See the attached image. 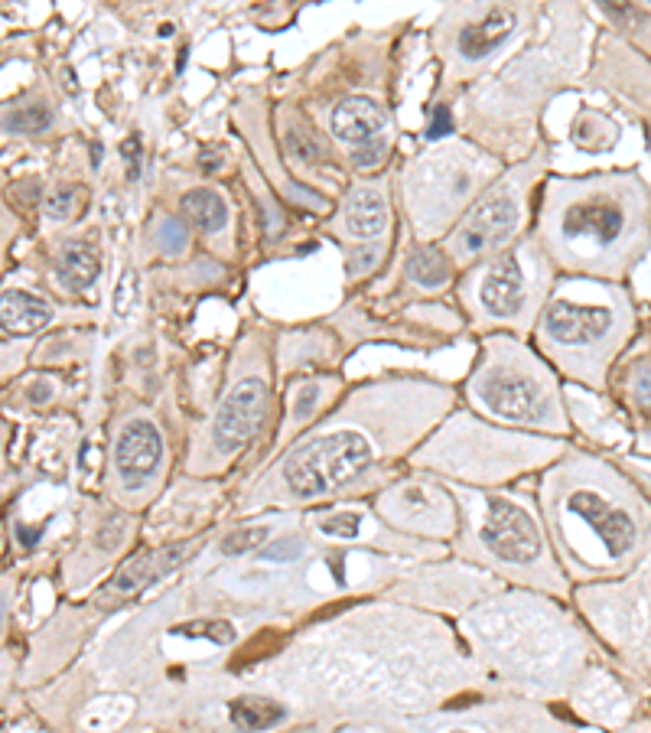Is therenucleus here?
Returning <instances> with one entry per match:
<instances>
[{
    "label": "nucleus",
    "mask_w": 651,
    "mask_h": 733,
    "mask_svg": "<svg viewBox=\"0 0 651 733\" xmlns=\"http://www.w3.org/2000/svg\"><path fill=\"white\" fill-rule=\"evenodd\" d=\"M33 401H49V385H36L33 388Z\"/></svg>",
    "instance_id": "obj_30"
},
{
    "label": "nucleus",
    "mask_w": 651,
    "mask_h": 733,
    "mask_svg": "<svg viewBox=\"0 0 651 733\" xmlns=\"http://www.w3.org/2000/svg\"><path fill=\"white\" fill-rule=\"evenodd\" d=\"M157 242L163 248V255L176 258L186 248V225L176 219V216H167V219L160 222V229H157Z\"/></svg>",
    "instance_id": "obj_24"
},
{
    "label": "nucleus",
    "mask_w": 651,
    "mask_h": 733,
    "mask_svg": "<svg viewBox=\"0 0 651 733\" xmlns=\"http://www.w3.org/2000/svg\"><path fill=\"white\" fill-rule=\"evenodd\" d=\"M0 124H4V131H10V134H40L53 124V111H49L46 105H27V108L7 111Z\"/></svg>",
    "instance_id": "obj_22"
},
{
    "label": "nucleus",
    "mask_w": 651,
    "mask_h": 733,
    "mask_svg": "<svg viewBox=\"0 0 651 733\" xmlns=\"http://www.w3.org/2000/svg\"><path fill=\"white\" fill-rule=\"evenodd\" d=\"M189 548H193V541H183V545H173V548H163V551H150V554H137L131 558L118 574H114L111 584L101 590V603H114V600H131L137 597L140 590L157 584V580L173 571L176 564H180Z\"/></svg>",
    "instance_id": "obj_13"
},
{
    "label": "nucleus",
    "mask_w": 651,
    "mask_h": 733,
    "mask_svg": "<svg viewBox=\"0 0 651 733\" xmlns=\"http://www.w3.org/2000/svg\"><path fill=\"white\" fill-rule=\"evenodd\" d=\"M163 460V437L150 417H131L114 444V473L124 489H140Z\"/></svg>",
    "instance_id": "obj_12"
},
{
    "label": "nucleus",
    "mask_w": 651,
    "mask_h": 733,
    "mask_svg": "<svg viewBox=\"0 0 651 733\" xmlns=\"http://www.w3.org/2000/svg\"><path fill=\"white\" fill-rule=\"evenodd\" d=\"M329 124H333V134L339 137V141L349 144L352 154H355V150L375 147L378 137H385L388 115H385V108L372 98H346L336 105L333 121Z\"/></svg>",
    "instance_id": "obj_14"
},
{
    "label": "nucleus",
    "mask_w": 651,
    "mask_h": 733,
    "mask_svg": "<svg viewBox=\"0 0 651 733\" xmlns=\"http://www.w3.org/2000/svg\"><path fill=\"white\" fill-rule=\"evenodd\" d=\"M323 382H313V385H306V388H300V395H297V404H293V424H303L306 417L313 414V408H316V401H319V395H323Z\"/></svg>",
    "instance_id": "obj_26"
},
{
    "label": "nucleus",
    "mask_w": 651,
    "mask_h": 733,
    "mask_svg": "<svg viewBox=\"0 0 651 733\" xmlns=\"http://www.w3.org/2000/svg\"><path fill=\"white\" fill-rule=\"evenodd\" d=\"M56 281L62 290H69V294H82L88 290L101 274V255L92 242H85V238H72L59 248L56 255Z\"/></svg>",
    "instance_id": "obj_17"
},
{
    "label": "nucleus",
    "mask_w": 651,
    "mask_h": 733,
    "mask_svg": "<svg viewBox=\"0 0 651 733\" xmlns=\"http://www.w3.org/2000/svg\"><path fill=\"white\" fill-rule=\"evenodd\" d=\"M469 391L479 408L495 421L564 431V411H560L554 378L515 339L495 336L485 343Z\"/></svg>",
    "instance_id": "obj_4"
},
{
    "label": "nucleus",
    "mask_w": 651,
    "mask_h": 733,
    "mask_svg": "<svg viewBox=\"0 0 651 733\" xmlns=\"http://www.w3.org/2000/svg\"><path fill=\"white\" fill-rule=\"evenodd\" d=\"M4 613H7V603H4V597H0V626H4Z\"/></svg>",
    "instance_id": "obj_31"
},
{
    "label": "nucleus",
    "mask_w": 651,
    "mask_h": 733,
    "mask_svg": "<svg viewBox=\"0 0 651 733\" xmlns=\"http://www.w3.org/2000/svg\"><path fill=\"white\" fill-rule=\"evenodd\" d=\"M183 212L202 232H222V225L228 222V206L215 189H193V193H186Z\"/></svg>",
    "instance_id": "obj_19"
},
{
    "label": "nucleus",
    "mask_w": 651,
    "mask_h": 733,
    "mask_svg": "<svg viewBox=\"0 0 651 733\" xmlns=\"http://www.w3.org/2000/svg\"><path fill=\"white\" fill-rule=\"evenodd\" d=\"M538 235L557 268L622 277L651 245V193L635 173L554 180L544 193Z\"/></svg>",
    "instance_id": "obj_2"
},
{
    "label": "nucleus",
    "mask_w": 651,
    "mask_h": 733,
    "mask_svg": "<svg viewBox=\"0 0 651 733\" xmlns=\"http://www.w3.org/2000/svg\"><path fill=\"white\" fill-rule=\"evenodd\" d=\"M407 277H411L414 284L427 287V290H437L450 281V261H446L437 248H417L411 261H407Z\"/></svg>",
    "instance_id": "obj_21"
},
{
    "label": "nucleus",
    "mask_w": 651,
    "mask_h": 733,
    "mask_svg": "<svg viewBox=\"0 0 651 733\" xmlns=\"http://www.w3.org/2000/svg\"><path fill=\"white\" fill-rule=\"evenodd\" d=\"M433 115H437V121L430 124V137H440L450 131V115H446V108H433Z\"/></svg>",
    "instance_id": "obj_29"
},
{
    "label": "nucleus",
    "mask_w": 651,
    "mask_h": 733,
    "mask_svg": "<svg viewBox=\"0 0 651 733\" xmlns=\"http://www.w3.org/2000/svg\"><path fill=\"white\" fill-rule=\"evenodd\" d=\"M69 209H72V193H69V189H59V193H53V199H49V216L66 219Z\"/></svg>",
    "instance_id": "obj_27"
},
{
    "label": "nucleus",
    "mask_w": 651,
    "mask_h": 733,
    "mask_svg": "<svg viewBox=\"0 0 651 733\" xmlns=\"http://www.w3.org/2000/svg\"><path fill=\"white\" fill-rule=\"evenodd\" d=\"M267 411V378L264 375H241L238 382L228 388L225 401L212 417L209 427V457L212 463L232 460L235 453L251 444V437L258 434Z\"/></svg>",
    "instance_id": "obj_10"
},
{
    "label": "nucleus",
    "mask_w": 651,
    "mask_h": 733,
    "mask_svg": "<svg viewBox=\"0 0 651 733\" xmlns=\"http://www.w3.org/2000/svg\"><path fill=\"white\" fill-rule=\"evenodd\" d=\"M446 733H472V730H463V727H456V730H446Z\"/></svg>",
    "instance_id": "obj_32"
},
{
    "label": "nucleus",
    "mask_w": 651,
    "mask_h": 733,
    "mask_svg": "<svg viewBox=\"0 0 651 733\" xmlns=\"http://www.w3.org/2000/svg\"><path fill=\"white\" fill-rule=\"evenodd\" d=\"M414 385L417 382H388L349 401L346 411L297 440V447L251 492V502H313L333 496L385 453H398L401 444L414 440L450 401V391L433 388L424 401L394 414L391 421H381L411 395Z\"/></svg>",
    "instance_id": "obj_1"
},
{
    "label": "nucleus",
    "mask_w": 651,
    "mask_h": 733,
    "mask_svg": "<svg viewBox=\"0 0 651 733\" xmlns=\"http://www.w3.org/2000/svg\"><path fill=\"white\" fill-rule=\"evenodd\" d=\"M518 27V14L508 7H476L456 14V33L450 53L463 69L479 66L492 53L512 40V33Z\"/></svg>",
    "instance_id": "obj_11"
},
{
    "label": "nucleus",
    "mask_w": 651,
    "mask_h": 733,
    "mask_svg": "<svg viewBox=\"0 0 651 733\" xmlns=\"http://www.w3.org/2000/svg\"><path fill=\"white\" fill-rule=\"evenodd\" d=\"M381 509L391 518V522H401L407 512H417V528L420 532H450V505H446L443 496H437L433 489L427 486H401L398 492H388L385 502H381Z\"/></svg>",
    "instance_id": "obj_15"
},
{
    "label": "nucleus",
    "mask_w": 651,
    "mask_h": 733,
    "mask_svg": "<svg viewBox=\"0 0 651 733\" xmlns=\"http://www.w3.org/2000/svg\"><path fill=\"white\" fill-rule=\"evenodd\" d=\"M466 532L463 548L472 558L499 567L502 574H518L534 580L551 571L547 548L534 515L518 499L505 496H463Z\"/></svg>",
    "instance_id": "obj_5"
},
{
    "label": "nucleus",
    "mask_w": 651,
    "mask_h": 733,
    "mask_svg": "<svg viewBox=\"0 0 651 733\" xmlns=\"http://www.w3.org/2000/svg\"><path fill=\"white\" fill-rule=\"evenodd\" d=\"M521 196H525V180L521 170L515 176H505L502 183H495L476 206L466 212V219L456 225L450 235V255L459 264H469L489 251H499L508 245V238L518 232L521 222Z\"/></svg>",
    "instance_id": "obj_9"
},
{
    "label": "nucleus",
    "mask_w": 651,
    "mask_h": 733,
    "mask_svg": "<svg viewBox=\"0 0 651 733\" xmlns=\"http://www.w3.org/2000/svg\"><path fill=\"white\" fill-rule=\"evenodd\" d=\"M280 720H284V707L267 698H241L232 704V724L238 730L258 733V730L280 724Z\"/></svg>",
    "instance_id": "obj_20"
},
{
    "label": "nucleus",
    "mask_w": 651,
    "mask_h": 733,
    "mask_svg": "<svg viewBox=\"0 0 651 733\" xmlns=\"http://www.w3.org/2000/svg\"><path fill=\"white\" fill-rule=\"evenodd\" d=\"M547 509L554 515L557 538L564 535L570 545L580 532L590 535L593 545L606 554L609 564L625 561L638 545V522L622 502H609V496L599 486L573 483L564 492L554 489L547 499Z\"/></svg>",
    "instance_id": "obj_7"
},
{
    "label": "nucleus",
    "mask_w": 651,
    "mask_h": 733,
    "mask_svg": "<svg viewBox=\"0 0 651 733\" xmlns=\"http://www.w3.org/2000/svg\"><path fill=\"white\" fill-rule=\"evenodd\" d=\"M632 398L645 414H651V362H642L632 375Z\"/></svg>",
    "instance_id": "obj_25"
},
{
    "label": "nucleus",
    "mask_w": 651,
    "mask_h": 733,
    "mask_svg": "<svg viewBox=\"0 0 651 733\" xmlns=\"http://www.w3.org/2000/svg\"><path fill=\"white\" fill-rule=\"evenodd\" d=\"M267 528H238V532H232L225 541H222V551L228 554V558H235V554H245V551H254V548H261L264 541H267Z\"/></svg>",
    "instance_id": "obj_23"
},
{
    "label": "nucleus",
    "mask_w": 651,
    "mask_h": 733,
    "mask_svg": "<svg viewBox=\"0 0 651 733\" xmlns=\"http://www.w3.org/2000/svg\"><path fill=\"white\" fill-rule=\"evenodd\" d=\"M53 320V307L27 290H4L0 294V330L10 336L40 333Z\"/></svg>",
    "instance_id": "obj_18"
},
{
    "label": "nucleus",
    "mask_w": 651,
    "mask_h": 733,
    "mask_svg": "<svg viewBox=\"0 0 651 733\" xmlns=\"http://www.w3.org/2000/svg\"><path fill=\"white\" fill-rule=\"evenodd\" d=\"M476 180V160L463 147L440 150V154L427 157V163L414 167L411 180H407V199H411L420 229H440L476 189Z\"/></svg>",
    "instance_id": "obj_8"
},
{
    "label": "nucleus",
    "mask_w": 651,
    "mask_h": 733,
    "mask_svg": "<svg viewBox=\"0 0 651 733\" xmlns=\"http://www.w3.org/2000/svg\"><path fill=\"white\" fill-rule=\"evenodd\" d=\"M297 551H300L297 541H277V545H267L264 558H274V561H290V558H297Z\"/></svg>",
    "instance_id": "obj_28"
},
{
    "label": "nucleus",
    "mask_w": 651,
    "mask_h": 733,
    "mask_svg": "<svg viewBox=\"0 0 651 733\" xmlns=\"http://www.w3.org/2000/svg\"><path fill=\"white\" fill-rule=\"evenodd\" d=\"M586 297L554 294L538 320L541 349L560 369L599 382L632 330V307L616 287H583Z\"/></svg>",
    "instance_id": "obj_3"
},
{
    "label": "nucleus",
    "mask_w": 651,
    "mask_h": 733,
    "mask_svg": "<svg viewBox=\"0 0 651 733\" xmlns=\"http://www.w3.org/2000/svg\"><path fill=\"white\" fill-rule=\"evenodd\" d=\"M544 284L547 271L541 251L534 242H525L499 251L469 271L459 297L482 326H528V317L541 307Z\"/></svg>",
    "instance_id": "obj_6"
},
{
    "label": "nucleus",
    "mask_w": 651,
    "mask_h": 733,
    "mask_svg": "<svg viewBox=\"0 0 651 733\" xmlns=\"http://www.w3.org/2000/svg\"><path fill=\"white\" fill-rule=\"evenodd\" d=\"M342 225L352 238L359 242H372L381 238L388 229V199L378 186H359L352 189L342 209Z\"/></svg>",
    "instance_id": "obj_16"
}]
</instances>
